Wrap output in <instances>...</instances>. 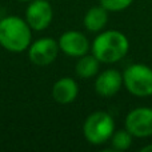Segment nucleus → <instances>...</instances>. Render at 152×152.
<instances>
[{
	"label": "nucleus",
	"mask_w": 152,
	"mask_h": 152,
	"mask_svg": "<svg viewBox=\"0 0 152 152\" xmlns=\"http://www.w3.org/2000/svg\"><path fill=\"white\" fill-rule=\"evenodd\" d=\"M79 94L77 83L71 77H61L53 84L52 97L59 104H69Z\"/></svg>",
	"instance_id": "nucleus-10"
},
{
	"label": "nucleus",
	"mask_w": 152,
	"mask_h": 152,
	"mask_svg": "<svg viewBox=\"0 0 152 152\" xmlns=\"http://www.w3.org/2000/svg\"><path fill=\"white\" fill-rule=\"evenodd\" d=\"M31 27L18 16L0 19V45L10 52H23L31 45Z\"/></svg>",
	"instance_id": "nucleus-1"
},
{
	"label": "nucleus",
	"mask_w": 152,
	"mask_h": 152,
	"mask_svg": "<svg viewBox=\"0 0 152 152\" xmlns=\"http://www.w3.org/2000/svg\"><path fill=\"white\" fill-rule=\"evenodd\" d=\"M142 152H152V144L143 147V148H142Z\"/></svg>",
	"instance_id": "nucleus-15"
},
{
	"label": "nucleus",
	"mask_w": 152,
	"mask_h": 152,
	"mask_svg": "<svg viewBox=\"0 0 152 152\" xmlns=\"http://www.w3.org/2000/svg\"><path fill=\"white\" fill-rule=\"evenodd\" d=\"M128 39L119 31L100 34L92 43V55L102 63H116L128 52Z\"/></svg>",
	"instance_id": "nucleus-2"
},
{
	"label": "nucleus",
	"mask_w": 152,
	"mask_h": 152,
	"mask_svg": "<svg viewBox=\"0 0 152 152\" xmlns=\"http://www.w3.org/2000/svg\"><path fill=\"white\" fill-rule=\"evenodd\" d=\"M132 1L134 0H100V4L107 11L118 12V11H123L128 8Z\"/></svg>",
	"instance_id": "nucleus-14"
},
{
	"label": "nucleus",
	"mask_w": 152,
	"mask_h": 152,
	"mask_svg": "<svg viewBox=\"0 0 152 152\" xmlns=\"http://www.w3.org/2000/svg\"><path fill=\"white\" fill-rule=\"evenodd\" d=\"M123 83L135 96L152 95V69L144 64H132L124 71Z\"/></svg>",
	"instance_id": "nucleus-4"
},
{
	"label": "nucleus",
	"mask_w": 152,
	"mask_h": 152,
	"mask_svg": "<svg viewBox=\"0 0 152 152\" xmlns=\"http://www.w3.org/2000/svg\"><path fill=\"white\" fill-rule=\"evenodd\" d=\"M108 11L103 5L100 7H92L87 11L84 16V26L91 32H99L105 27L108 21Z\"/></svg>",
	"instance_id": "nucleus-11"
},
{
	"label": "nucleus",
	"mask_w": 152,
	"mask_h": 152,
	"mask_svg": "<svg viewBox=\"0 0 152 152\" xmlns=\"http://www.w3.org/2000/svg\"><path fill=\"white\" fill-rule=\"evenodd\" d=\"M20 1H31V0H20Z\"/></svg>",
	"instance_id": "nucleus-16"
},
{
	"label": "nucleus",
	"mask_w": 152,
	"mask_h": 152,
	"mask_svg": "<svg viewBox=\"0 0 152 152\" xmlns=\"http://www.w3.org/2000/svg\"><path fill=\"white\" fill-rule=\"evenodd\" d=\"M115 131V123L110 113L97 111L86 119L83 126V132L86 139L91 144H103L111 139Z\"/></svg>",
	"instance_id": "nucleus-3"
},
{
	"label": "nucleus",
	"mask_w": 152,
	"mask_h": 152,
	"mask_svg": "<svg viewBox=\"0 0 152 152\" xmlns=\"http://www.w3.org/2000/svg\"><path fill=\"white\" fill-rule=\"evenodd\" d=\"M59 43L51 37H43L28 47V58L35 66L45 67L56 60L59 53Z\"/></svg>",
	"instance_id": "nucleus-5"
},
{
	"label": "nucleus",
	"mask_w": 152,
	"mask_h": 152,
	"mask_svg": "<svg viewBox=\"0 0 152 152\" xmlns=\"http://www.w3.org/2000/svg\"><path fill=\"white\" fill-rule=\"evenodd\" d=\"M53 18L52 5L47 0H31L26 11V21L31 29L43 31L48 28Z\"/></svg>",
	"instance_id": "nucleus-6"
},
{
	"label": "nucleus",
	"mask_w": 152,
	"mask_h": 152,
	"mask_svg": "<svg viewBox=\"0 0 152 152\" xmlns=\"http://www.w3.org/2000/svg\"><path fill=\"white\" fill-rule=\"evenodd\" d=\"M111 143H112V148L116 151H124L129 148L132 143V135L128 131H118L111 136Z\"/></svg>",
	"instance_id": "nucleus-13"
},
{
	"label": "nucleus",
	"mask_w": 152,
	"mask_h": 152,
	"mask_svg": "<svg viewBox=\"0 0 152 152\" xmlns=\"http://www.w3.org/2000/svg\"><path fill=\"white\" fill-rule=\"evenodd\" d=\"M99 59L95 55H83L76 63V75L81 79L94 77L99 71Z\"/></svg>",
	"instance_id": "nucleus-12"
},
{
	"label": "nucleus",
	"mask_w": 152,
	"mask_h": 152,
	"mask_svg": "<svg viewBox=\"0 0 152 152\" xmlns=\"http://www.w3.org/2000/svg\"><path fill=\"white\" fill-rule=\"evenodd\" d=\"M123 83V76L116 69H107L97 76L95 81V89L100 96L110 97L118 94Z\"/></svg>",
	"instance_id": "nucleus-9"
},
{
	"label": "nucleus",
	"mask_w": 152,
	"mask_h": 152,
	"mask_svg": "<svg viewBox=\"0 0 152 152\" xmlns=\"http://www.w3.org/2000/svg\"><path fill=\"white\" fill-rule=\"evenodd\" d=\"M126 128L132 136L147 137L152 135V110L136 108L126 118Z\"/></svg>",
	"instance_id": "nucleus-7"
},
{
	"label": "nucleus",
	"mask_w": 152,
	"mask_h": 152,
	"mask_svg": "<svg viewBox=\"0 0 152 152\" xmlns=\"http://www.w3.org/2000/svg\"><path fill=\"white\" fill-rule=\"evenodd\" d=\"M59 48L67 56L80 58L89 51V42L86 35L79 31H67L59 37Z\"/></svg>",
	"instance_id": "nucleus-8"
}]
</instances>
